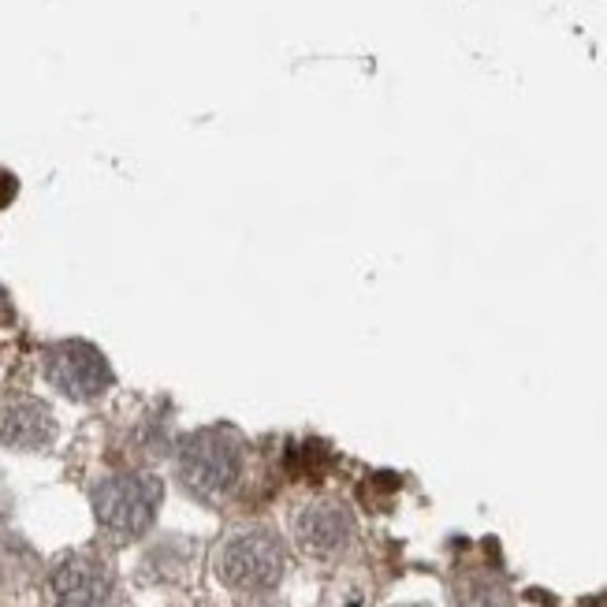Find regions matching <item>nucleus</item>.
I'll list each match as a JSON object with an SVG mask.
<instances>
[{"instance_id": "1", "label": "nucleus", "mask_w": 607, "mask_h": 607, "mask_svg": "<svg viewBox=\"0 0 607 607\" xmlns=\"http://www.w3.org/2000/svg\"><path fill=\"white\" fill-rule=\"evenodd\" d=\"M179 481L198 499H221L243 477V440L227 429H202L179 443Z\"/></svg>"}, {"instance_id": "2", "label": "nucleus", "mask_w": 607, "mask_h": 607, "mask_svg": "<svg viewBox=\"0 0 607 607\" xmlns=\"http://www.w3.org/2000/svg\"><path fill=\"white\" fill-rule=\"evenodd\" d=\"M288 571L283 540L265 526L239 529L216 548V577L235 593H269Z\"/></svg>"}, {"instance_id": "3", "label": "nucleus", "mask_w": 607, "mask_h": 607, "mask_svg": "<svg viewBox=\"0 0 607 607\" xmlns=\"http://www.w3.org/2000/svg\"><path fill=\"white\" fill-rule=\"evenodd\" d=\"M165 485L154 473H112L93 488V515H98L104 533L116 540H135L157 521Z\"/></svg>"}, {"instance_id": "4", "label": "nucleus", "mask_w": 607, "mask_h": 607, "mask_svg": "<svg viewBox=\"0 0 607 607\" xmlns=\"http://www.w3.org/2000/svg\"><path fill=\"white\" fill-rule=\"evenodd\" d=\"M45 381L75 403H90L112 387V366L98 347L82 339H64L45 350Z\"/></svg>"}, {"instance_id": "5", "label": "nucleus", "mask_w": 607, "mask_h": 607, "mask_svg": "<svg viewBox=\"0 0 607 607\" xmlns=\"http://www.w3.org/2000/svg\"><path fill=\"white\" fill-rule=\"evenodd\" d=\"M295 544L302 555L331 563L355 544V515L339 499H310L295 515Z\"/></svg>"}, {"instance_id": "6", "label": "nucleus", "mask_w": 607, "mask_h": 607, "mask_svg": "<svg viewBox=\"0 0 607 607\" xmlns=\"http://www.w3.org/2000/svg\"><path fill=\"white\" fill-rule=\"evenodd\" d=\"M112 571L98 555H64L49 574V596L56 607H109Z\"/></svg>"}, {"instance_id": "7", "label": "nucleus", "mask_w": 607, "mask_h": 607, "mask_svg": "<svg viewBox=\"0 0 607 607\" xmlns=\"http://www.w3.org/2000/svg\"><path fill=\"white\" fill-rule=\"evenodd\" d=\"M56 440V417L37 400H12L0 406V443L19 451H42Z\"/></svg>"}, {"instance_id": "8", "label": "nucleus", "mask_w": 607, "mask_h": 607, "mask_svg": "<svg viewBox=\"0 0 607 607\" xmlns=\"http://www.w3.org/2000/svg\"><path fill=\"white\" fill-rule=\"evenodd\" d=\"M459 607H515L496 577H470L459 585Z\"/></svg>"}, {"instance_id": "9", "label": "nucleus", "mask_w": 607, "mask_h": 607, "mask_svg": "<svg viewBox=\"0 0 607 607\" xmlns=\"http://www.w3.org/2000/svg\"><path fill=\"white\" fill-rule=\"evenodd\" d=\"M15 191H19L15 176H12V172H4V168H0V205H8V202H12Z\"/></svg>"}]
</instances>
